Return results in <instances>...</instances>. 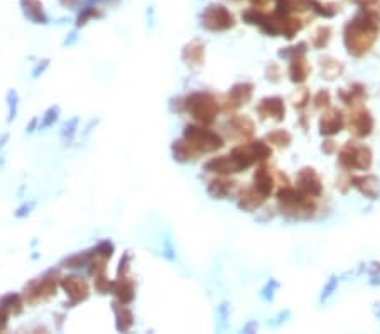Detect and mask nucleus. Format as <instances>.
<instances>
[{"mask_svg": "<svg viewBox=\"0 0 380 334\" xmlns=\"http://www.w3.org/2000/svg\"><path fill=\"white\" fill-rule=\"evenodd\" d=\"M231 100L235 101V106H240L245 101L250 100V96H252V86L250 85H237L234 86V90H231Z\"/></svg>", "mask_w": 380, "mask_h": 334, "instance_id": "14", "label": "nucleus"}, {"mask_svg": "<svg viewBox=\"0 0 380 334\" xmlns=\"http://www.w3.org/2000/svg\"><path fill=\"white\" fill-rule=\"evenodd\" d=\"M343 128V117L338 110H333L330 113L323 115L321 120V132L326 133V136H331V133L340 132Z\"/></svg>", "mask_w": 380, "mask_h": 334, "instance_id": "11", "label": "nucleus"}, {"mask_svg": "<svg viewBox=\"0 0 380 334\" xmlns=\"http://www.w3.org/2000/svg\"><path fill=\"white\" fill-rule=\"evenodd\" d=\"M340 162L349 169H369L370 164H372V152L365 146L349 143V146L343 147Z\"/></svg>", "mask_w": 380, "mask_h": 334, "instance_id": "2", "label": "nucleus"}, {"mask_svg": "<svg viewBox=\"0 0 380 334\" xmlns=\"http://www.w3.org/2000/svg\"><path fill=\"white\" fill-rule=\"evenodd\" d=\"M231 184L234 183H229V181H213L210 186V193L215 198H224L231 189Z\"/></svg>", "mask_w": 380, "mask_h": 334, "instance_id": "15", "label": "nucleus"}, {"mask_svg": "<svg viewBox=\"0 0 380 334\" xmlns=\"http://www.w3.org/2000/svg\"><path fill=\"white\" fill-rule=\"evenodd\" d=\"M379 32V21L370 14L361 11L350 24L346 26L345 31V44L351 54L361 56L372 48V44L377 39Z\"/></svg>", "mask_w": 380, "mask_h": 334, "instance_id": "1", "label": "nucleus"}, {"mask_svg": "<svg viewBox=\"0 0 380 334\" xmlns=\"http://www.w3.org/2000/svg\"><path fill=\"white\" fill-rule=\"evenodd\" d=\"M186 138H188V142L191 143V147L198 148V151H203V152L216 151V148H220L221 146H224V141H221L220 136H216V133H213L206 128L188 127Z\"/></svg>", "mask_w": 380, "mask_h": 334, "instance_id": "3", "label": "nucleus"}, {"mask_svg": "<svg viewBox=\"0 0 380 334\" xmlns=\"http://www.w3.org/2000/svg\"><path fill=\"white\" fill-rule=\"evenodd\" d=\"M308 73H309V66L306 64V59L301 54H296L293 63H291V69H289L291 80L296 83L304 81L306 78H308Z\"/></svg>", "mask_w": 380, "mask_h": 334, "instance_id": "12", "label": "nucleus"}, {"mask_svg": "<svg viewBox=\"0 0 380 334\" xmlns=\"http://www.w3.org/2000/svg\"><path fill=\"white\" fill-rule=\"evenodd\" d=\"M269 141L277 143V146H287V142L291 141L289 133H286L284 130H277V132L272 133V136H269Z\"/></svg>", "mask_w": 380, "mask_h": 334, "instance_id": "16", "label": "nucleus"}, {"mask_svg": "<svg viewBox=\"0 0 380 334\" xmlns=\"http://www.w3.org/2000/svg\"><path fill=\"white\" fill-rule=\"evenodd\" d=\"M203 26L210 31H226L234 27L235 19L224 6H210L201 17Z\"/></svg>", "mask_w": 380, "mask_h": 334, "instance_id": "5", "label": "nucleus"}, {"mask_svg": "<svg viewBox=\"0 0 380 334\" xmlns=\"http://www.w3.org/2000/svg\"><path fill=\"white\" fill-rule=\"evenodd\" d=\"M350 128L354 130V133L356 137H365L372 132L374 128V120L370 117L369 111L359 110L355 111L354 117L350 120Z\"/></svg>", "mask_w": 380, "mask_h": 334, "instance_id": "6", "label": "nucleus"}, {"mask_svg": "<svg viewBox=\"0 0 380 334\" xmlns=\"http://www.w3.org/2000/svg\"><path fill=\"white\" fill-rule=\"evenodd\" d=\"M259 111L266 117H272L276 120H282L284 117V103L281 98H266L259 106Z\"/></svg>", "mask_w": 380, "mask_h": 334, "instance_id": "10", "label": "nucleus"}, {"mask_svg": "<svg viewBox=\"0 0 380 334\" xmlns=\"http://www.w3.org/2000/svg\"><path fill=\"white\" fill-rule=\"evenodd\" d=\"M206 169L210 171V173L231 174V173H239V171H242V167L239 166V162L235 161L231 156H224V157H216V159L208 162Z\"/></svg>", "mask_w": 380, "mask_h": 334, "instance_id": "8", "label": "nucleus"}, {"mask_svg": "<svg viewBox=\"0 0 380 334\" xmlns=\"http://www.w3.org/2000/svg\"><path fill=\"white\" fill-rule=\"evenodd\" d=\"M188 108L191 110L194 118L201 120L203 123L213 122L215 115L219 113L216 101L210 95H193L191 98H188Z\"/></svg>", "mask_w": 380, "mask_h": 334, "instance_id": "4", "label": "nucleus"}, {"mask_svg": "<svg viewBox=\"0 0 380 334\" xmlns=\"http://www.w3.org/2000/svg\"><path fill=\"white\" fill-rule=\"evenodd\" d=\"M256 189L264 198H267L274 189V179L271 178L267 169H259V173L256 174Z\"/></svg>", "mask_w": 380, "mask_h": 334, "instance_id": "13", "label": "nucleus"}, {"mask_svg": "<svg viewBox=\"0 0 380 334\" xmlns=\"http://www.w3.org/2000/svg\"><path fill=\"white\" fill-rule=\"evenodd\" d=\"M354 183L365 196L375 199L380 194V181L374 176H365V178H355Z\"/></svg>", "mask_w": 380, "mask_h": 334, "instance_id": "9", "label": "nucleus"}, {"mask_svg": "<svg viewBox=\"0 0 380 334\" xmlns=\"http://www.w3.org/2000/svg\"><path fill=\"white\" fill-rule=\"evenodd\" d=\"M299 188L303 194H309V196H318L321 193V181H319L318 174L314 173V169L301 171Z\"/></svg>", "mask_w": 380, "mask_h": 334, "instance_id": "7", "label": "nucleus"}]
</instances>
